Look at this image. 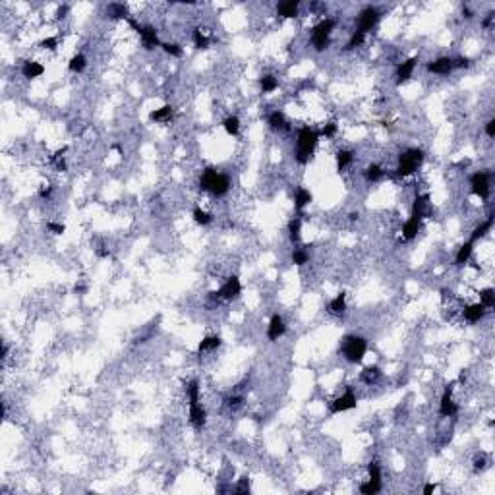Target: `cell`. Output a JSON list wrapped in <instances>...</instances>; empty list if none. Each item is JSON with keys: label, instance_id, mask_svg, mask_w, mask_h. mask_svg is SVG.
<instances>
[{"label": "cell", "instance_id": "obj_47", "mask_svg": "<svg viewBox=\"0 0 495 495\" xmlns=\"http://www.w3.org/2000/svg\"><path fill=\"white\" fill-rule=\"evenodd\" d=\"M41 47H43V49H49V51H56L58 39H56V37H47V39L41 41Z\"/></svg>", "mask_w": 495, "mask_h": 495}, {"label": "cell", "instance_id": "obj_44", "mask_svg": "<svg viewBox=\"0 0 495 495\" xmlns=\"http://www.w3.org/2000/svg\"><path fill=\"white\" fill-rule=\"evenodd\" d=\"M161 47H163V51H165L166 55L174 56V58H180V56H182V47L176 45V43H161Z\"/></svg>", "mask_w": 495, "mask_h": 495}, {"label": "cell", "instance_id": "obj_8", "mask_svg": "<svg viewBox=\"0 0 495 495\" xmlns=\"http://www.w3.org/2000/svg\"><path fill=\"white\" fill-rule=\"evenodd\" d=\"M377 21H379V12L372 6H368V8L362 10V14L358 18V31L366 35L368 31H372L377 25Z\"/></svg>", "mask_w": 495, "mask_h": 495}, {"label": "cell", "instance_id": "obj_19", "mask_svg": "<svg viewBox=\"0 0 495 495\" xmlns=\"http://www.w3.org/2000/svg\"><path fill=\"white\" fill-rule=\"evenodd\" d=\"M484 316H486V308L482 304H472V306L464 308V319L468 323H478Z\"/></svg>", "mask_w": 495, "mask_h": 495}, {"label": "cell", "instance_id": "obj_48", "mask_svg": "<svg viewBox=\"0 0 495 495\" xmlns=\"http://www.w3.org/2000/svg\"><path fill=\"white\" fill-rule=\"evenodd\" d=\"M335 134H337V124H335V122H329V124H325V128L321 130L319 136H323V138H333Z\"/></svg>", "mask_w": 495, "mask_h": 495}, {"label": "cell", "instance_id": "obj_62", "mask_svg": "<svg viewBox=\"0 0 495 495\" xmlns=\"http://www.w3.org/2000/svg\"><path fill=\"white\" fill-rule=\"evenodd\" d=\"M462 14H464V18H472V12H470L468 8H464V10H462Z\"/></svg>", "mask_w": 495, "mask_h": 495}, {"label": "cell", "instance_id": "obj_30", "mask_svg": "<svg viewBox=\"0 0 495 495\" xmlns=\"http://www.w3.org/2000/svg\"><path fill=\"white\" fill-rule=\"evenodd\" d=\"M267 122H269V126H271L273 130H288L286 118H284V114H282L280 110L271 112V114H269V118H267Z\"/></svg>", "mask_w": 495, "mask_h": 495}, {"label": "cell", "instance_id": "obj_4", "mask_svg": "<svg viewBox=\"0 0 495 495\" xmlns=\"http://www.w3.org/2000/svg\"><path fill=\"white\" fill-rule=\"evenodd\" d=\"M333 27H335V20H329V18H327V20L319 21V23L312 29V43H314V49H316V51H325V49H327Z\"/></svg>", "mask_w": 495, "mask_h": 495}, {"label": "cell", "instance_id": "obj_52", "mask_svg": "<svg viewBox=\"0 0 495 495\" xmlns=\"http://www.w3.org/2000/svg\"><path fill=\"white\" fill-rule=\"evenodd\" d=\"M70 12V6L68 4H62V6H58V10H56V20H62V18H66V14Z\"/></svg>", "mask_w": 495, "mask_h": 495}, {"label": "cell", "instance_id": "obj_36", "mask_svg": "<svg viewBox=\"0 0 495 495\" xmlns=\"http://www.w3.org/2000/svg\"><path fill=\"white\" fill-rule=\"evenodd\" d=\"M368 474H370V482H372L374 486L381 488V468H379V464H377L376 460L368 464Z\"/></svg>", "mask_w": 495, "mask_h": 495}, {"label": "cell", "instance_id": "obj_46", "mask_svg": "<svg viewBox=\"0 0 495 495\" xmlns=\"http://www.w3.org/2000/svg\"><path fill=\"white\" fill-rule=\"evenodd\" d=\"M234 494H238V495L250 494V480H248V478H242V480L238 482V486L234 488Z\"/></svg>", "mask_w": 495, "mask_h": 495}, {"label": "cell", "instance_id": "obj_25", "mask_svg": "<svg viewBox=\"0 0 495 495\" xmlns=\"http://www.w3.org/2000/svg\"><path fill=\"white\" fill-rule=\"evenodd\" d=\"M312 199H314V198H312V192H310V190L298 188V190H296V198H294V207H296L298 211H302Z\"/></svg>", "mask_w": 495, "mask_h": 495}, {"label": "cell", "instance_id": "obj_28", "mask_svg": "<svg viewBox=\"0 0 495 495\" xmlns=\"http://www.w3.org/2000/svg\"><path fill=\"white\" fill-rule=\"evenodd\" d=\"M220 337L217 335H213V337H205L201 342H199V346H198V354H203V352H209V350H215V348H219L220 346Z\"/></svg>", "mask_w": 495, "mask_h": 495}, {"label": "cell", "instance_id": "obj_16", "mask_svg": "<svg viewBox=\"0 0 495 495\" xmlns=\"http://www.w3.org/2000/svg\"><path fill=\"white\" fill-rule=\"evenodd\" d=\"M428 203H430V194H424V196H416L414 199V205H412V215L410 217H416V219H424L426 213H428Z\"/></svg>", "mask_w": 495, "mask_h": 495}, {"label": "cell", "instance_id": "obj_26", "mask_svg": "<svg viewBox=\"0 0 495 495\" xmlns=\"http://www.w3.org/2000/svg\"><path fill=\"white\" fill-rule=\"evenodd\" d=\"M494 220H495V215H490L488 220H484L482 224H478L476 228H474V232H472V236H470V242L474 244L476 240H480L488 230H492V226H494Z\"/></svg>", "mask_w": 495, "mask_h": 495}, {"label": "cell", "instance_id": "obj_50", "mask_svg": "<svg viewBox=\"0 0 495 495\" xmlns=\"http://www.w3.org/2000/svg\"><path fill=\"white\" fill-rule=\"evenodd\" d=\"M47 228H49L51 232H55V234H64V232H66V226L60 224V222H47Z\"/></svg>", "mask_w": 495, "mask_h": 495}, {"label": "cell", "instance_id": "obj_56", "mask_svg": "<svg viewBox=\"0 0 495 495\" xmlns=\"http://www.w3.org/2000/svg\"><path fill=\"white\" fill-rule=\"evenodd\" d=\"M436 490H437V484H426V486H424V495L434 494Z\"/></svg>", "mask_w": 495, "mask_h": 495}, {"label": "cell", "instance_id": "obj_15", "mask_svg": "<svg viewBox=\"0 0 495 495\" xmlns=\"http://www.w3.org/2000/svg\"><path fill=\"white\" fill-rule=\"evenodd\" d=\"M298 8H300V4H298V0H284V2H278L277 4V14L280 16V18H296L298 16Z\"/></svg>", "mask_w": 495, "mask_h": 495}, {"label": "cell", "instance_id": "obj_32", "mask_svg": "<svg viewBox=\"0 0 495 495\" xmlns=\"http://www.w3.org/2000/svg\"><path fill=\"white\" fill-rule=\"evenodd\" d=\"M302 219H292L288 222V238H290V242L292 244H298L300 242V236H302Z\"/></svg>", "mask_w": 495, "mask_h": 495}, {"label": "cell", "instance_id": "obj_54", "mask_svg": "<svg viewBox=\"0 0 495 495\" xmlns=\"http://www.w3.org/2000/svg\"><path fill=\"white\" fill-rule=\"evenodd\" d=\"M486 134H488V138H494L495 136V118H492V120L486 124Z\"/></svg>", "mask_w": 495, "mask_h": 495}, {"label": "cell", "instance_id": "obj_38", "mask_svg": "<svg viewBox=\"0 0 495 495\" xmlns=\"http://www.w3.org/2000/svg\"><path fill=\"white\" fill-rule=\"evenodd\" d=\"M364 176H366V180H368V182H379V180L383 178V168H381L379 165H370L368 168H366Z\"/></svg>", "mask_w": 495, "mask_h": 495}, {"label": "cell", "instance_id": "obj_11", "mask_svg": "<svg viewBox=\"0 0 495 495\" xmlns=\"http://www.w3.org/2000/svg\"><path fill=\"white\" fill-rule=\"evenodd\" d=\"M416 64H418V56H412V58H408V60H404L402 64L396 66V83L398 85L412 78V72H414Z\"/></svg>", "mask_w": 495, "mask_h": 495}, {"label": "cell", "instance_id": "obj_41", "mask_svg": "<svg viewBox=\"0 0 495 495\" xmlns=\"http://www.w3.org/2000/svg\"><path fill=\"white\" fill-rule=\"evenodd\" d=\"M194 220L198 222V224H201V226H207V224H211L213 222V217L207 213V211H203V209H194Z\"/></svg>", "mask_w": 495, "mask_h": 495}, {"label": "cell", "instance_id": "obj_33", "mask_svg": "<svg viewBox=\"0 0 495 495\" xmlns=\"http://www.w3.org/2000/svg\"><path fill=\"white\" fill-rule=\"evenodd\" d=\"M222 128H224V132L228 136H238V132H240V118L238 116H226L222 120Z\"/></svg>", "mask_w": 495, "mask_h": 495}, {"label": "cell", "instance_id": "obj_43", "mask_svg": "<svg viewBox=\"0 0 495 495\" xmlns=\"http://www.w3.org/2000/svg\"><path fill=\"white\" fill-rule=\"evenodd\" d=\"M364 41H366V35H364V33H360V31L352 33L350 41L346 43V51H354V49H356V47H360V45H362Z\"/></svg>", "mask_w": 495, "mask_h": 495}, {"label": "cell", "instance_id": "obj_14", "mask_svg": "<svg viewBox=\"0 0 495 495\" xmlns=\"http://www.w3.org/2000/svg\"><path fill=\"white\" fill-rule=\"evenodd\" d=\"M451 70H453V60L447 58V56H441V58H437V60H434V62L428 64V72H432V74L447 76Z\"/></svg>", "mask_w": 495, "mask_h": 495}, {"label": "cell", "instance_id": "obj_7", "mask_svg": "<svg viewBox=\"0 0 495 495\" xmlns=\"http://www.w3.org/2000/svg\"><path fill=\"white\" fill-rule=\"evenodd\" d=\"M470 186H472V194L488 199L490 198V174L488 172H476L470 176Z\"/></svg>", "mask_w": 495, "mask_h": 495}, {"label": "cell", "instance_id": "obj_10", "mask_svg": "<svg viewBox=\"0 0 495 495\" xmlns=\"http://www.w3.org/2000/svg\"><path fill=\"white\" fill-rule=\"evenodd\" d=\"M240 294H242V284H240V278L236 275L230 277V278L219 288L220 300H236Z\"/></svg>", "mask_w": 495, "mask_h": 495}, {"label": "cell", "instance_id": "obj_58", "mask_svg": "<svg viewBox=\"0 0 495 495\" xmlns=\"http://www.w3.org/2000/svg\"><path fill=\"white\" fill-rule=\"evenodd\" d=\"M74 290H76L78 294H85V292H87V286H83V284H76V286H74Z\"/></svg>", "mask_w": 495, "mask_h": 495}, {"label": "cell", "instance_id": "obj_17", "mask_svg": "<svg viewBox=\"0 0 495 495\" xmlns=\"http://www.w3.org/2000/svg\"><path fill=\"white\" fill-rule=\"evenodd\" d=\"M228 190H230V178H228L226 174H220L219 172L209 192H211L213 196H217V198H222V196H226V194H228Z\"/></svg>", "mask_w": 495, "mask_h": 495}, {"label": "cell", "instance_id": "obj_55", "mask_svg": "<svg viewBox=\"0 0 495 495\" xmlns=\"http://www.w3.org/2000/svg\"><path fill=\"white\" fill-rule=\"evenodd\" d=\"M53 161H55L56 168H58V170H62V172H64V170L68 168V165H66V161H64V157H58V159H53Z\"/></svg>", "mask_w": 495, "mask_h": 495}, {"label": "cell", "instance_id": "obj_53", "mask_svg": "<svg viewBox=\"0 0 495 495\" xmlns=\"http://www.w3.org/2000/svg\"><path fill=\"white\" fill-rule=\"evenodd\" d=\"M468 64H470L468 58H456V60H453V68H468Z\"/></svg>", "mask_w": 495, "mask_h": 495}, {"label": "cell", "instance_id": "obj_24", "mask_svg": "<svg viewBox=\"0 0 495 495\" xmlns=\"http://www.w3.org/2000/svg\"><path fill=\"white\" fill-rule=\"evenodd\" d=\"M107 14H109V18H112V20H128V18H130V14H128V6L118 4V2L109 4Z\"/></svg>", "mask_w": 495, "mask_h": 495}, {"label": "cell", "instance_id": "obj_18", "mask_svg": "<svg viewBox=\"0 0 495 495\" xmlns=\"http://www.w3.org/2000/svg\"><path fill=\"white\" fill-rule=\"evenodd\" d=\"M21 74H23V78L33 79V78H39V76L45 74V66H41L39 62L27 60V62H23V66H21Z\"/></svg>", "mask_w": 495, "mask_h": 495}, {"label": "cell", "instance_id": "obj_20", "mask_svg": "<svg viewBox=\"0 0 495 495\" xmlns=\"http://www.w3.org/2000/svg\"><path fill=\"white\" fill-rule=\"evenodd\" d=\"M329 312L333 316H344L346 312V292H338L329 302Z\"/></svg>", "mask_w": 495, "mask_h": 495}, {"label": "cell", "instance_id": "obj_21", "mask_svg": "<svg viewBox=\"0 0 495 495\" xmlns=\"http://www.w3.org/2000/svg\"><path fill=\"white\" fill-rule=\"evenodd\" d=\"M418 230H420V219L410 217L402 224V238L404 240H414L418 236Z\"/></svg>", "mask_w": 495, "mask_h": 495}, {"label": "cell", "instance_id": "obj_39", "mask_svg": "<svg viewBox=\"0 0 495 495\" xmlns=\"http://www.w3.org/2000/svg\"><path fill=\"white\" fill-rule=\"evenodd\" d=\"M480 304L488 310V308H494L495 306V290L494 288H484L480 292Z\"/></svg>", "mask_w": 495, "mask_h": 495}, {"label": "cell", "instance_id": "obj_13", "mask_svg": "<svg viewBox=\"0 0 495 495\" xmlns=\"http://www.w3.org/2000/svg\"><path fill=\"white\" fill-rule=\"evenodd\" d=\"M207 422V412L205 408L198 402V404H190V424L196 428V430H201Z\"/></svg>", "mask_w": 495, "mask_h": 495}, {"label": "cell", "instance_id": "obj_22", "mask_svg": "<svg viewBox=\"0 0 495 495\" xmlns=\"http://www.w3.org/2000/svg\"><path fill=\"white\" fill-rule=\"evenodd\" d=\"M217 168H213V166H209V168H205V172L201 174V178H199V190H203V192H209L211 190V186H213V182H215V178H217Z\"/></svg>", "mask_w": 495, "mask_h": 495}, {"label": "cell", "instance_id": "obj_57", "mask_svg": "<svg viewBox=\"0 0 495 495\" xmlns=\"http://www.w3.org/2000/svg\"><path fill=\"white\" fill-rule=\"evenodd\" d=\"M51 194H53V188H51V186H49V188H43V190L39 192V196H41L43 199H49V198H51Z\"/></svg>", "mask_w": 495, "mask_h": 495}, {"label": "cell", "instance_id": "obj_45", "mask_svg": "<svg viewBox=\"0 0 495 495\" xmlns=\"http://www.w3.org/2000/svg\"><path fill=\"white\" fill-rule=\"evenodd\" d=\"M379 492H381V488L374 486L370 480H368V482H364V484L360 486V494H364V495H376V494H379Z\"/></svg>", "mask_w": 495, "mask_h": 495}, {"label": "cell", "instance_id": "obj_60", "mask_svg": "<svg viewBox=\"0 0 495 495\" xmlns=\"http://www.w3.org/2000/svg\"><path fill=\"white\" fill-rule=\"evenodd\" d=\"M6 356H8V344L2 342V358H6Z\"/></svg>", "mask_w": 495, "mask_h": 495}, {"label": "cell", "instance_id": "obj_31", "mask_svg": "<svg viewBox=\"0 0 495 495\" xmlns=\"http://www.w3.org/2000/svg\"><path fill=\"white\" fill-rule=\"evenodd\" d=\"M170 118H172V107H170V105H165V107L153 110V112L149 114V120H151V122H168Z\"/></svg>", "mask_w": 495, "mask_h": 495}, {"label": "cell", "instance_id": "obj_40", "mask_svg": "<svg viewBox=\"0 0 495 495\" xmlns=\"http://www.w3.org/2000/svg\"><path fill=\"white\" fill-rule=\"evenodd\" d=\"M186 391H188V398H190V404H198L199 402V381L198 379H192L188 387H186Z\"/></svg>", "mask_w": 495, "mask_h": 495}, {"label": "cell", "instance_id": "obj_51", "mask_svg": "<svg viewBox=\"0 0 495 495\" xmlns=\"http://www.w3.org/2000/svg\"><path fill=\"white\" fill-rule=\"evenodd\" d=\"M484 468H486V455H480V456H476V460H474V470L480 472V470H484Z\"/></svg>", "mask_w": 495, "mask_h": 495}, {"label": "cell", "instance_id": "obj_6", "mask_svg": "<svg viewBox=\"0 0 495 495\" xmlns=\"http://www.w3.org/2000/svg\"><path fill=\"white\" fill-rule=\"evenodd\" d=\"M356 404H358V400H356V395H354L352 387H346L344 395H340L338 398H335V400L331 402L329 412H331V414L346 412V410H352V408H356Z\"/></svg>", "mask_w": 495, "mask_h": 495}, {"label": "cell", "instance_id": "obj_42", "mask_svg": "<svg viewBox=\"0 0 495 495\" xmlns=\"http://www.w3.org/2000/svg\"><path fill=\"white\" fill-rule=\"evenodd\" d=\"M192 37H194V45L198 49H207L209 47V39H207V35L201 33V29H194Z\"/></svg>", "mask_w": 495, "mask_h": 495}, {"label": "cell", "instance_id": "obj_5", "mask_svg": "<svg viewBox=\"0 0 495 495\" xmlns=\"http://www.w3.org/2000/svg\"><path fill=\"white\" fill-rule=\"evenodd\" d=\"M128 23H130V25L138 31V35L141 37L143 49L153 51L155 47H161V43H159V33H157V29H155L153 25H139L134 18H128Z\"/></svg>", "mask_w": 495, "mask_h": 495}, {"label": "cell", "instance_id": "obj_37", "mask_svg": "<svg viewBox=\"0 0 495 495\" xmlns=\"http://www.w3.org/2000/svg\"><path fill=\"white\" fill-rule=\"evenodd\" d=\"M290 259H292V263H294V265L302 267V265H306V263H308V259H310V254H308V250H304V248H296V250L292 252Z\"/></svg>", "mask_w": 495, "mask_h": 495}, {"label": "cell", "instance_id": "obj_2", "mask_svg": "<svg viewBox=\"0 0 495 495\" xmlns=\"http://www.w3.org/2000/svg\"><path fill=\"white\" fill-rule=\"evenodd\" d=\"M368 352V340L364 337L348 335L342 340V354L350 364H360Z\"/></svg>", "mask_w": 495, "mask_h": 495}, {"label": "cell", "instance_id": "obj_59", "mask_svg": "<svg viewBox=\"0 0 495 495\" xmlns=\"http://www.w3.org/2000/svg\"><path fill=\"white\" fill-rule=\"evenodd\" d=\"M494 18H495L494 14H488V18L484 20V27H490V25H492V21H494Z\"/></svg>", "mask_w": 495, "mask_h": 495}, {"label": "cell", "instance_id": "obj_12", "mask_svg": "<svg viewBox=\"0 0 495 495\" xmlns=\"http://www.w3.org/2000/svg\"><path fill=\"white\" fill-rule=\"evenodd\" d=\"M286 333V325H284V319L275 314L273 317H271V321H269V325H267V338L271 340V342H275L278 340L282 335Z\"/></svg>", "mask_w": 495, "mask_h": 495}, {"label": "cell", "instance_id": "obj_49", "mask_svg": "<svg viewBox=\"0 0 495 495\" xmlns=\"http://www.w3.org/2000/svg\"><path fill=\"white\" fill-rule=\"evenodd\" d=\"M226 406L232 408V410L240 408V406H242V396H228V398H226Z\"/></svg>", "mask_w": 495, "mask_h": 495}, {"label": "cell", "instance_id": "obj_9", "mask_svg": "<svg viewBox=\"0 0 495 495\" xmlns=\"http://www.w3.org/2000/svg\"><path fill=\"white\" fill-rule=\"evenodd\" d=\"M456 410H458V406H456L455 400H453V383H451V385L445 387V391H443V395H441L439 414L443 418H453V416L456 414Z\"/></svg>", "mask_w": 495, "mask_h": 495}, {"label": "cell", "instance_id": "obj_1", "mask_svg": "<svg viewBox=\"0 0 495 495\" xmlns=\"http://www.w3.org/2000/svg\"><path fill=\"white\" fill-rule=\"evenodd\" d=\"M317 141H319V134L316 130H312L310 126H304L298 132V138H296V163L298 165H308L312 161Z\"/></svg>", "mask_w": 495, "mask_h": 495}, {"label": "cell", "instance_id": "obj_29", "mask_svg": "<svg viewBox=\"0 0 495 495\" xmlns=\"http://www.w3.org/2000/svg\"><path fill=\"white\" fill-rule=\"evenodd\" d=\"M352 161H354V153L348 151V149H340V151L337 153V170L342 172L346 166L352 165Z\"/></svg>", "mask_w": 495, "mask_h": 495}, {"label": "cell", "instance_id": "obj_35", "mask_svg": "<svg viewBox=\"0 0 495 495\" xmlns=\"http://www.w3.org/2000/svg\"><path fill=\"white\" fill-rule=\"evenodd\" d=\"M259 87H261V93H273L278 87V81H277L275 76H261L259 78Z\"/></svg>", "mask_w": 495, "mask_h": 495}, {"label": "cell", "instance_id": "obj_61", "mask_svg": "<svg viewBox=\"0 0 495 495\" xmlns=\"http://www.w3.org/2000/svg\"><path fill=\"white\" fill-rule=\"evenodd\" d=\"M458 381H460V383H464V381H466V372H460V376H458Z\"/></svg>", "mask_w": 495, "mask_h": 495}, {"label": "cell", "instance_id": "obj_34", "mask_svg": "<svg viewBox=\"0 0 495 495\" xmlns=\"http://www.w3.org/2000/svg\"><path fill=\"white\" fill-rule=\"evenodd\" d=\"M472 242L468 240L464 246H460V250H458V254H456V257H455V265H464L468 259H470V256H472Z\"/></svg>", "mask_w": 495, "mask_h": 495}, {"label": "cell", "instance_id": "obj_3", "mask_svg": "<svg viewBox=\"0 0 495 495\" xmlns=\"http://www.w3.org/2000/svg\"><path fill=\"white\" fill-rule=\"evenodd\" d=\"M422 161H424V151H422V149H416V147L406 149L404 153L398 155L396 174H398V176H410V174H414V172L420 168Z\"/></svg>", "mask_w": 495, "mask_h": 495}, {"label": "cell", "instance_id": "obj_27", "mask_svg": "<svg viewBox=\"0 0 495 495\" xmlns=\"http://www.w3.org/2000/svg\"><path fill=\"white\" fill-rule=\"evenodd\" d=\"M85 66H87V58L81 55V53L74 55L70 58V62H68V70L74 72V74H81V72L85 70Z\"/></svg>", "mask_w": 495, "mask_h": 495}, {"label": "cell", "instance_id": "obj_23", "mask_svg": "<svg viewBox=\"0 0 495 495\" xmlns=\"http://www.w3.org/2000/svg\"><path fill=\"white\" fill-rule=\"evenodd\" d=\"M360 379H362L366 385H374V383H377V381L381 379V370H379L377 366H368V368L362 372Z\"/></svg>", "mask_w": 495, "mask_h": 495}]
</instances>
